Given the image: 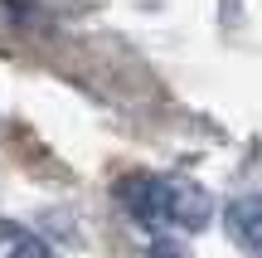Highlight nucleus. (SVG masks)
Instances as JSON below:
<instances>
[{"mask_svg": "<svg viewBox=\"0 0 262 258\" xmlns=\"http://www.w3.org/2000/svg\"><path fill=\"white\" fill-rule=\"evenodd\" d=\"M117 195H122V205L141 224H150V229L170 224V181H160V175H126L117 185Z\"/></svg>", "mask_w": 262, "mask_h": 258, "instance_id": "obj_1", "label": "nucleus"}, {"mask_svg": "<svg viewBox=\"0 0 262 258\" xmlns=\"http://www.w3.org/2000/svg\"><path fill=\"white\" fill-rule=\"evenodd\" d=\"M224 224L253 258H262V195H238L224 210Z\"/></svg>", "mask_w": 262, "mask_h": 258, "instance_id": "obj_2", "label": "nucleus"}, {"mask_svg": "<svg viewBox=\"0 0 262 258\" xmlns=\"http://www.w3.org/2000/svg\"><path fill=\"white\" fill-rule=\"evenodd\" d=\"M209 214H214V200H209V190H199V185H185V181H170V224L204 229Z\"/></svg>", "mask_w": 262, "mask_h": 258, "instance_id": "obj_3", "label": "nucleus"}, {"mask_svg": "<svg viewBox=\"0 0 262 258\" xmlns=\"http://www.w3.org/2000/svg\"><path fill=\"white\" fill-rule=\"evenodd\" d=\"M5 258H54V253H49V244H44V239H34V234H19V239L10 244V253H5Z\"/></svg>", "mask_w": 262, "mask_h": 258, "instance_id": "obj_4", "label": "nucleus"}, {"mask_svg": "<svg viewBox=\"0 0 262 258\" xmlns=\"http://www.w3.org/2000/svg\"><path fill=\"white\" fill-rule=\"evenodd\" d=\"M150 258H189V249H185V244H175V239H156Z\"/></svg>", "mask_w": 262, "mask_h": 258, "instance_id": "obj_5", "label": "nucleus"}]
</instances>
